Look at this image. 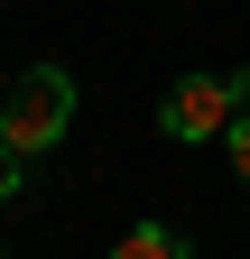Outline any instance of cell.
I'll use <instances>...</instances> for the list:
<instances>
[{"mask_svg":"<svg viewBox=\"0 0 250 259\" xmlns=\"http://www.w3.org/2000/svg\"><path fill=\"white\" fill-rule=\"evenodd\" d=\"M65 130H74V74H65V65H28V74L0 93V148L47 157Z\"/></svg>","mask_w":250,"mask_h":259,"instance_id":"cell-1","label":"cell"},{"mask_svg":"<svg viewBox=\"0 0 250 259\" xmlns=\"http://www.w3.org/2000/svg\"><path fill=\"white\" fill-rule=\"evenodd\" d=\"M232 111H241L232 74H185V83L167 93V102H158V130L195 148V139H223V130H232Z\"/></svg>","mask_w":250,"mask_h":259,"instance_id":"cell-2","label":"cell"},{"mask_svg":"<svg viewBox=\"0 0 250 259\" xmlns=\"http://www.w3.org/2000/svg\"><path fill=\"white\" fill-rule=\"evenodd\" d=\"M120 259H185V232L176 222H130L120 232Z\"/></svg>","mask_w":250,"mask_h":259,"instance_id":"cell-3","label":"cell"},{"mask_svg":"<svg viewBox=\"0 0 250 259\" xmlns=\"http://www.w3.org/2000/svg\"><path fill=\"white\" fill-rule=\"evenodd\" d=\"M223 148H232V176L250 185V111H232V130H223Z\"/></svg>","mask_w":250,"mask_h":259,"instance_id":"cell-4","label":"cell"},{"mask_svg":"<svg viewBox=\"0 0 250 259\" xmlns=\"http://www.w3.org/2000/svg\"><path fill=\"white\" fill-rule=\"evenodd\" d=\"M19 185H28V157H19V148H0V204H19Z\"/></svg>","mask_w":250,"mask_h":259,"instance_id":"cell-5","label":"cell"}]
</instances>
